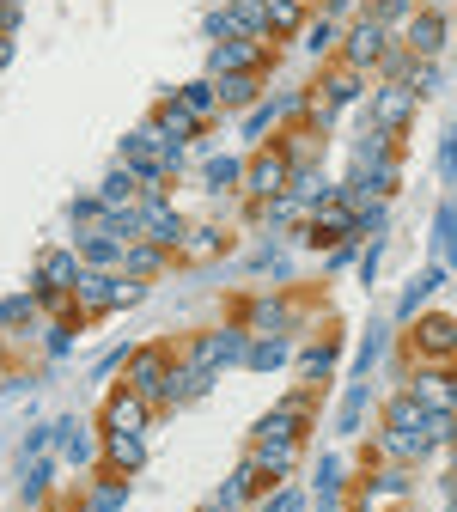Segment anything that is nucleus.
<instances>
[{
  "label": "nucleus",
  "mask_w": 457,
  "mask_h": 512,
  "mask_svg": "<svg viewBox=\"0 0 457 512\" xmlns=\"http://www.w3.org/2000/svg\"><path fill=\"white\" fill-rule=\"evenodd\" d=\"M451 506H457V470H451Z\"/></svg>",
  "instance_id": "obj_44"
},
{
  "label": "nucleus",
  "mask_w": 457,
  "mask_h": 512,
  "mask_svg": "<svg viewBox=\"0 0 457 512\" xmlns=\"http://www.w3.org/2000/svg\"><path fill=\"white\" fill-rule=\"evenodd\" d=\"M299 433H305V391L281 397L263 421H256V445H299Z\"/></svg>",
  "instance_id": "obj_4"
},
{
  "label": "nucleus",
  "mask_w": 457,
  "mask_h": 512,
  "mask_svg": "<svg viewBox=\"0 0 457 512\" xmlns=\"http://www.w3.org/2000/svg\"><path fill=\"white\" fill-rule=\"evenodd\" d=\"M202 183H208V189H232V183H244V165H238V159H214V165L202 171Z\"/></svg>",
  "instance_id": "obj_34"
},
{
  "label": "nucleus",
  "mask_w": 457,
  "mask_h": 512,
  "mask_svg": "<svg viewBox=\"0 0 457 512\" xmlns=\"http://www.w3.org/2000/svg\"><path fill=\"white\" fill-rule=\"evenodd\" d=\"M256 68H263V37H226L208 55V80H220V74H256Z\"/></svg>",
  "instance_id": "obj_5"
},
{
  "label": "nucleus",
  "mask_w": 457,
  "mask_h": 512,
  "mask_svg": "<svg viewBox=\"0 0 457 512\" xmlns=\"http://www.w3.org/2000/svg\"><path fill=\"white\" fill-rule=\"evenodd\" d=\"M165 269V244H147V238H135L122 250V275H135V281H153Z\"/></svg>",
  "instance_id": "obj_18"
},
{
  "label": "nucleus",
  "mask_w": 457,
  "mask_h": 512,
  "mask_svg": "<svg viewBox=\"0 0 457 512\" xmlns=\"http://www.w3.org/2000/svg\"><path fill=\"white\" fill-rule=\"evenodd\" d=\"M68 348H74V330H68V324H55V330H49V354L61 360V354H68Z\"/></svg>",
  "instance_id": "obj_39"
},
{
  "label": "nucleus",
  "mask_w": 457,
  "mask_h": 512,
  "mask_svg": "<svg viewBox=\"0 0 457 512\" xmlns=\"http://www.w3.org/2000/svg\"><path fill=\"white\" fill-rule=\"evenodd\" d=\"M366 403H372L366 378H354V384H348V403H342V415H336V427H342V433H354V427H360V415H366Z\"/></svg>",
  "instance_id": "obj_30"
},
{
  "label": "nucleus",
  "mask_w": 457,
  "mask_h": 512,
  "mask_svg": "<svg viewBox=\"0 0 457 512\" xmlns=\"http://www.w3.org/2000/svg\"><path fill=\"white\" fill-rule=\"evenodd\" d=\"M372 13H378V19H384V25H397V19H403V13H409V0H378V7H372Z\"/></svg>",
  "instance_id": "obj_40"
},
{
  "label": "nucleus",
  "mask_w": 457,
  "mask_h": 512,
  "mask_svg": "<svg viewBox=\"0 0 457 512\" xmlns=\"http://www.w3.org/2000/svg\"><path fill=\"white\" fill-rule=\"evenodd\" d=\"M135 214H141V238H147V244H165V250H171V244H183V232H189V226L177 220V208L159 202V196H141Z\"/></svg>",
  "instance_id": "obj_6"
},
{
  "label": "nucleus",
  "mask_w": 457,
  "mask_h": 512,
  "mask_svg": "<svg viewBox=\"0 0 457 512\" xmlns=\"http://www.w3.org/2000/svg\"><path fill=\"white\" fill-rule=\"evenodd\" d=\"M98 202H104L110 214H116V208H135V202H141V177L128 171V165H116V171L98 183Z\"/></svg>",
  "instance_id": "obj_16"
},
{
  "label": "nucleus",
  "mask_w": 457,
  "mask_h": 512,
  "mask_svg": "<svg viewBox=\"0 0 457 512\" xmlns=\"http://www.w3.org/2000/svg\"><path fill=\"white\" fill-rule=\"evenodd\" d=\"M171 104H183L195 122H214L220 116V92H214V80H195V86H177L171 92Z\"/></svg>",
  "instance_id": "obj_17"
},
{
  "label": "nucleus",
  "mask_w": 457,
  "mask_h": 512,
  "mask_svg": "<svg viewBox=\"0 0 457 512\" xmlns=\"http://www.w3.org/2000/svg\"><path fill=\"white\" fill-rule=\"evenodd\" d=\"M13 61V31H0V68Z\"/></svg>",
  "instance_id": "obj_43"
},
{
  "label": "nucleus",
  "mask_w": 457,
  "mask_h": 512,
  "mask_svg": "<svg viewBox=\"0 0 457 512\" xmlns=\"http://www.w3.org/2000/svg\"><path fill=\"white\" fill-rule=\"evenodd\" d=\"M354 98H360V68H330V74H323V86H317V98H311L317 104V128L336 122V110L354 104Z\"/></svg>",
  "instance_id": "obj_8"
},
{
  "label": "nucleus",
  "mask_w": 457,
  "mask_h": 512,
  "mask_svg": "<svg viewBox=\"0 0 457 512\" xmlns=\"http://www.w3.org/2000/svg\"><path fill=\"white\" fill-rule=\"evenodd\" d=\"M451 512H457V506H451Z\"/></svg>",
  "instance_id": "obj_47"
},
{
  "label": "nucleus",
  "mask_w": 457,
  "mask_h": 512,
  "mask_svg": "<svg viewBox=\"0 0 457 512\" xmlns=\"http://www.w3.org/2000/svg\"><path fill=\"white\" fill-rule=\"evenodd\" d=\"M299 372H305V384H323L336 372V342H317V348H305L299 354Z\"/></svg>",
  "instance_id": "obj_25"
},
{
  "label": "nucleus",
  "mask_w": 457,
  "mask_h": 512,
  "mask_svg": "<svg viewBox=\"0 0 457 512\" xmlns=\"http://www.w3.org/2000/svg\"><path fill=\"white\" fill-rule=\"evenodd\" d=\"M43 299L37 293H13V299H0V330H13V324H31V311H37Z\"/></svg>",
  "instance_id": "obj_31"
},
{
  "label": "nucleus",
  "mask_w": 457,
  "mask_h": 512,
  "mask_svg": "<svg viewBox=\"0 0 457 512\" xmlns=\"http://www.w3.org/2000/svg\"><path fill=\"white\" fill-rule=\"evenodd\" d=\"M80 275H86V256H80V250H43L31 293H37L49 311H61V305H68V293L80 287Z\"/></svg>",
  "instance_id": "obj_1"
},
{
  "label": "nucleus",
  "mask_w": 457,
  "mask_h": 512,
  "mask_svg": "<svg viewBox=\"0 0 457 512\" xmlns=\"http://www.w3.org/2000/svg\"><path fill=\"white\" fill-rule=\"evenodd\" d=\"M226 13H232L238 37H269V7L263 0H226Z\"/></svg>",
  "instance_id": "obj_20"
},
{
  "label": "nucleus",
  "mask_w": 457,
  "mask_h": 512,
  "mask_svg": "<svg viewBox=\"0 0 457 512\" xmlns=\"http://www.w3.org/2000/svg\"><path fill=\"white\" fill-rule=\"evenodd\" d=\"M299 19H305V0H269V37L299 31Z\"/></svg>",
  "instance_id": "obj_28"
},
{
  "label": "nucleus",
  "mask_w": 457,
  "mask_h": 512,
  "mask_svg": "<svg viewBox=\"0 0 457 512\" xmlns=\"http://www.w3.org/2000/svg\"><path fill=\"white\" fill-rule=\"evenodd\" d=\"M403 488H409L403 470H384V476H378V494H403Z\"/></svg>",
  "instance_id": "obj_41"
},
{
  "label": "nucleus",
  "mask_w": 457,
  "mask_h": 512,
  "mask_svg": "<svg viewBox=\"0 0 457 512\" xmlns=\"http://www.w3.org/2000/svg\"><path fill=\"white\" fill-rule=\"evenodd\" d=\"M0 31H19V7H0Z\"/></svg>",
  "instance_id": "obj_42"
},
{
  "label": "nucleus",
  "mask_w": 457,
  "mask_h": 512,
  "mask_svg": "<svg viewBox=\"0 0 457 512\" xmlns=\"http://www.w3.org/2000/svg\"><path fill=\"white\" fill-rule=\"evenodd\" d=\"M147 397H135V391H116L110 403H104V433H141L147 439Z\"/></svg>",
  "instance_id": "obj_12"
},
{
  "label": "nucleus",
  "mask_w": 457,
  "mask_h": 512,
  "mask_svg": "<svg viewBox=\"0 0 457 512\" xmlns=\"http://www.w3.org/2000/svg\"><path fill=\"white\" fill-rule=\"evenodd\" d=\"M409 49H415L421 61H433V55L445 49V13H439V7H427V13L409 19Z\"/></svg>",
  "instance_id": "obj_15"
},
{
  "label": "nucleus",
  "mask_w": 457,
  "mask_h": 512,
  "mask_svg": "<svg viewBox=\"0 0 457 512\" xmlns=\"http://www.w3.org/2000/svg\"><path fill=\"white\" fill-rule=\"evenodd\" d=\"M330 43H336V25H330V19H317V25L305 31V49H311V55H317V49H330Z\"/></svg>",
  "instance_id": "obj_36"
},
{
  "label": "nucleus",
  "mask_w": 457,
  "mask_h": 512,
  "mask_svg": "<svg viewBox=\"0 0 457 512\" xmlns=\"http://www.w3.org/2000/svg\"><path fill=\"white\" fill-rule=\"evenodd\" d=\"M433 7H445V0H433Z\"/></svg>",
  "instance_id": "obj_46"
},
{
  "label": "nucleus",
  "mask_w": 457,
  "mask_h": 512,
  "mask_svg": "<svg viewBox=\"0 0 457 512\" xmlns=\"http://www.w3.org/2000/svg\"><path fill=\"white\" fill-rule=\"evenodd\" d=\"M384 427H427V403H415V397L403 391L397 403L384 409Z\"/></svg>",
  "instance_id": "obj_29"
},
{
  "label": "nucleus",
  "mask_w": 457,
  "mask_h": 512,
  "mask_svg": "<svg viewBox=\"0 0 457 512\" xmlns=\"http://www.w3.org/2000/svg\"><path fill=\"white\" fill-rule=\"evenodd\" d=\"M128 360H135V348H110V354L98 360V378H110V372H122Z\"/></svg>",
  "instance_id": "obj_38"
},
{
  "label": "nucleus",
  "mask_w": 457,
  "mask_h": 512,
  "mask_svg": "<svg viewBox=\"0 0 457 512\" xmlns=\"http://www.w3.org/2000/svg\"><path fill=\"white\" fill-rule=\"evenodd\" d=\"M202 512H208V506H202Z\"/></svg>",
  "instance_id": "obj_48"
},
{
  "label": "nucleus",
  "mask_w": 457,
  "mask_h": 512,
  "mask_svg": "<svg viewBox=\"0 0 457 512\" xmlns=\"http://www.w3.org/2000/svg\"><path fill=\"white\" fill-rule=\"evenodd\" d=\"M415 104H421V98L409 92V80H390V86L372 98V128H384V135H397V128L415 116Z\"/></svg>",
  "instance_id": "obj_10"
},
{
  "label": "nucleus",
  "mask_w": 457,
  "mask_h": 512,
  "mask_svg": "<svg viewBox=\"0 0 457 512\" xmlns=\"http://www.w3.org/2000/svg\"><path fill=\"white\" fill-rule=\"evenodd\" d=\"M49 476H55V464H49V458H25V482H19V494H25V500H43Z\"/></svg>",
  "instance_id": "obj_32"
},
{
  "label": "nucleus",
  "mask_w": 457,
  "mask_h": 512,
  "mask_svg": "<svg viewBox=\"0 0 457 512\" xmlns=\"http://www.w3.org/2000/svg\"><path fill=\"white\" fill-rule=\"evenodd\" d=\"M287 183H293V159H287L281 147L256 153V159L244 165V189H250L256 202H275V196H287Z\"/></svg>",
  "instance_id": "obj_3"
},
{
  "label": "nucleus",
  "mask_w": 457,
  "mask_h": 512,
  "mask_svg": "<svg viewBox=\"0 0 457 512\" xmlns=\"http://www.w3.org/2000/svg\"><path fill=\"white\" fill-rule=\"evenodd\" d=\"M80 256H86V269H104V275H122V238L110 232V226H92V232H80V244H74Z\"/></svg>",
  "instance_id": "obj_11"
},
{
  "label": "nucleus",
  "mask_w": 457,
  "mask_h": 512,
  "mask_svg": "<svg viewBox=\"0 0 457 512\" xmlns=\"http://www.w3.org/2000/svg\"><path fill=\"white\" fill-rule=\"evenodd\" d=\"M439 171L457 177V128H445V141H439Z\"/></svg>",
  "instance_id": "obj_37"
},
{
  "label": "nucleus",
  "mask_w": 457,
  "mask_h": 512,
  "mask_svg": "<svg viewBox=\"0 0 457 512\" xmlns=\"http://www.w3.org/2000/svg\"><path fill=\"white\" fill-rule=\"evenodd\" d=\"M281 360H287V342L281 336H250V354H244L250 372H275Z\"/></svg>",
  "instance_id": "obj_24"
},
{
  "label": "nucleus",
  "mask_w": 457,
  "mask_h": 512,
  "mask_svg": "<svg viewBox=\"0 0 457 512\" xmlns=\"http://www.w3.org/2000/svg\"><path fill=\"white\" fill-rule=\"evenodd\" d=\"M183 244H189L195 256H208V250H220V232H214V226H195V232H183Z\"/></svg>",
  "instance_id": "obj_35"
},
{
  "label": "nucleus",
  "mask_w": 457,
  "mask_h": 512,
  "mask_svg": "<svg viewBox=\"0 0 457 512\" xmlns=\"http://www.w3.org/2000/svg\"><path fill=\"white\" fill-rule=\"evenodd\" d=\"M122 500H128L122 482H98V488L86 494V512H122Z\"/></svg>",
  "instance_id": "obj_33"
},
{
  "label": "nucleus",
  "mask_w": 457,
  "mask_h": 512,
  "mask_svg": "<svg viewBox=\"0 0 457 512\" xmlns=\"http://www.w3.org/2000/svg\"><path fill=\"white\" fill-rule=\"evenodd\" d=\"M55 439H61V452H68V464H92L98 458V439L80 421H55Z\"/></svg>",
  "instance_id": "obj_21"
},
{
  "label": "nucleus",
  "mask_w": 457,
  "mask_h": 512,
  "mask_svg": "<svg viewBox=\"0 0 457 512\" xmlns=\"http://www.w3.org/2000/svg\"><path fill=\"white\" fill-rule=\"evenodd\" d=\"M153 128H159V135H165V141H177V147H189V141H195V128H202V122H195V116H189L183 104H165V110L153 116Z\"/></svg>",
  "instance_id": "obj_22"
},
{
  "label": "nucleus",
  "mask_w": 457,
  "mask_h": 512,
  "mask_svg": "<svg viewBox=\"0 0 457 512\" xmlns=\"http://www.w3.org/2000/svg\"><path fill=\"white\" fill-rule=\"evenodd\" d=\"M384 49H390V25L378 13H366L360 25L342 31V68H378Z\"/></svg>",
  "instance_id": "obj_2"
},
{
  "label": "nucleus",
  "mask_w": 457,
  "mask_h": 512,
  "mask_svg": "<svg viewBox=\"0 0 457 512\" xmlns=\"http://www.w3.org/2000/svg\"><path fill=\"white\" fill-rule=\"evenodd\" d=\"M256 86H263L256 74H220V80H214V92H220V110H226V104H250V98H256Z\"/></svg>",
  "instance_id": "obj_27"
},
{
  "label": "nucleus",
  "mask_w": 457,
  "mask_h": 512,
  "mask_svg": "<svg viewBox=\"0 0 457 512\" xmlns=\"http://www.w3.org/2000/svg\"><path fill=\"white\" fill-rule=\"evenodd\" d=\"M439 281H445V263H433V269H421V275H415V281L403 287V305H397V311H403V317H415V311H421V299H427V293H433Z\"/></svg>",
  "instance_id": "obj_26"
},
{
  "label": "nucleus",
  "mask_w": 457,
  "mask_h": 512,
  "mask_svg": "<svg viewBox=\"0 0 457 512\" xmlns=\"http://www.w3.org/2000/svg\"><path fill=\"white\" fill-rule=\"evenodd\" d=\"M250 330L256 336H281L287 330V299H256L250 305Z\"/></svg>",
  "instance_id": "obj_23"
},
{
  "label": "nucleus",
  "mask_w": 457,
  "mask_h": 512,
  "mask_svg": "<svg viewBox=\"0 0 457 512\" xmlns=\"http://www.w3.org/2000/svg\"><path fill=\"white\" fill-rule=\"evenodd\" d=\"M165 378H171V360H165V348H141L135 360H128V391H135V397H147V403H159V397H165Z\"/></svg>",
  "instance_id": "obj_7"
},
{
  "label": "nucleus",
  "mask_w": 457,
  "mask_h": 512,
  "mask_svg": "<svg viewBox=\"0 0 457 512\" xmlns=\"http://www.w3.org/2000/svg\"><path fill=\"white\" fill-rule=\"evenodd\" d=\"M0 7H25V0H0Z\"/></svg>",
  "instance_id": "obj_45"
},
{
  "label": "nucleus",
  "mask_w": 457,
  "mask_h": 512,
  "mask_svg": "<svg viewBox=\"0 0 457 512\" xmlns=\"http://www.w3.org/2000/svg\"><path fill=\"white\" fill-rule=\"evenodd\" d=\"M409 342H415V354H421V360H451V354H457V317H445V311L421 317Z\"/></svg>",
  "instance_id": "obj_9"
},
{
  "label": "nucleus",
  "mask_w": 457,
  "mask_h": 512,
  "mask_svg": "<svg viewBox=\"0 0 457 512\" xmlns=\"http://www.w3.org/2000/svg\"><path fill=\"white\" fill-rule=\"evenodd\" d=\"M104 464H110L116 476L147 470V439H141V433H104Z\"/></svg>",
  "instance_id": "obj_13"
},
{
  "label": "nucleus",
  "mask_w": 457,
  "mask_h": 512,
  "mask_svg": "<svg viewBox=\"0 0 457 512\" xmlns=\"http://www.w3.org/2000/svg\"><path fill=\"white\" fill-rule=\"evenodd\" d=\"M214 384V366H202V360H183V366H171V378H165V403H195Z\"/></svg>",
  "instance_id": "obj_14"
},
{
  "label": "nucleus",
  "mask_w": 457,
  "mask_h": 512,
  "mask_svg": "<svg viewBox=\"0 0 457 512\" xmlns=\"http://www.w3.org/2000/svg\"><path fill=\"white\" fill-rule=\"evenodd\" d=\"M74 299H80L86 311H110V305H116V275L86 269V275H80V287H74Z\"/></svg>",
  "instance_id": "obj_19"
}]
</instances>
